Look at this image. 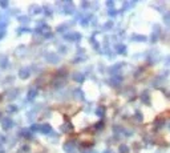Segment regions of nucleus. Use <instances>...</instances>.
Masks as SVG:
<instances>
[{
  "instance_id": "f257e3e1",
  "label": "nucleus",
  "mask_w": 170,
  "mask_h": 153,
  "mask_svg": "<svg viewBox=\"0 0 170 153\" xmlns=\"http://www.w3.org/2000/svg\"><path fill=\"white\" fill-rule=\"evenodd\" d=\"M64 39L68 40V42H78L81 39V35L77 34V32H72V34L64 35Z\"/></svg>"
},
{
  "instance_id": "f03ea898",
  "label": "nucleus",
  "mask_w": 170,
  "mask_h": 153,
  "mask_svg": "<svg viewBox=\"0 0 170 153\" xmlns=\"http://www.w3.org/2000/svg\"><path fill=\"white\" fill-rule=\"evenodd\" d=\"M45 60L48 63H51V64H56V63H59V60H60V57L57 56L56 53H53V52H51V53H48L45 56Z\"/></svg>"
},
{
  "instance_id": "7ed1b4c3",
  "label": "nucleus",
  "mask_w": 170,
  "mask_h": 153,
  "mask_svg": "<svg viewBox=\"0 0 170 153\" xmlns=\"http://www.w3.org/2000/svg\"><path fill=\"white\" fill-rule=\"evenodd\" d=\"M1 125H3V128H4L5 130L11 129L12 125H13L12 119H11V117H4V119H1Z\"/></svg>"
},
{
  "instance_id": "20e7f679",
  "label": "nucleus",
  "mask_w": 170,
  "mask_h": 153,
  "mask_svg": "<svg viewBox=\"0 0 170 153\" xmlns=\"http://www.w3.org/2000/svg\"><path fill=\"white\" fill-rule=\"evenodd\" d=\"M29 75H31V68H21L20 71H19V76H20V79H23V80H25V79L29 77Z\"/></svg>"
},
{
  "instance_id": "39448f33",
  "label": "nucleus",
  "mask_w": 170,
  "mask_h": 153,
  "mask_svg": "<svg viewBox=\"0 0 170 153\" xmlns=\"http://www.w3.org/2000/svg\"><path fill=\"white\" fill-rule=\"evenodd\" d=\"M19 135L23 136L24 138H28V140H32V138H33V133H32L29 129H21L20 132H19Z\"/></svg>"
},
{
  "instance_id": "423d86ee",
  "label": "nucleus",
  "mask_w": 170,
  "mask_h": 153,
  "mask_svg": "<svg viewBox=\"0 0 170 153\" xmlns=\"http://www.w3.org/2000/svg\"><path fill=\"white\" fill-rule=\"evenodd\" d=\"M39 132L41 133H45V135H48V133L52 132V127L49 124H43V125H39Z\"/></svg>"
},
{
  "instance_id": "0eeeda50",
  "label": "nucleus",
  "mask_w": 170,
  "mask_h": 153,
  "mask_svg": "<svg viewBox=\"0 0 170 153\" xmlns=\"http://www.w3.org/2000/svg\"><path fill=\"white\" fill-rule=\"evenodd\" d=\"M73 146H75V144L72 141H68V143L64 144V151L67 153H75V148Z\"/></svg>"
},
{
  "instance_id": "6e6552de",
  "label": "nucleus",
  "mask_w": 170,
  "mask_h": 153,
  "mask_svg": "<svg viewBox=\"0 0 170 153\" xmlns=\"http://www.w3.org/2000/svg\"><path fill=\"white\" fill-rule=\"evenodd\" d=\"M61 129H62V132H64V133H69V132H72V130H73V127H72V124H70L69 121H67L64 125H62Z\"/></svg>"
},
{
  "instance_id": "1a4fd4ad",
  "label": "nucleus",
  "mask_w": 170,
  "mask_h": 153,
  "mask_svg": "<svg viewBox=\"0 0 170 153\" xmlns=\"http://www.w3.org/2000/svg\"><path fill=\"white\" fill-rule=\"evenodd\" d=\"M36 96H37V89L36 88H31V89H29V91H28V100H29V101L33 100Z\"/></svg>"
},
{
  "instance_id": "9d476101",
  "label": "nucleus",
  "mask_w": 170,
  "mask_h": 153,
  "mask_svg": "<svg viewBox=\"0 0 170 153\" xmlns=\"http://www.w3.org/2000/svg\"><path fill=\"white\" fill-rule=\"evenodd\" d=\"M8 67V57L7 56H3L1 59H0V68H7Z\"/></svg>"
},
{
  "instance_id": "9b49d317",
  "label": "nucleus",
  "mask_w": 170,
  "mask_h": 153,
  "mask_svg": "<svg viewBox=\"0 0 170 153\" xmlns=\"http://www.w3.org/2000/svg\"><path fill=\"white\" fill-rule=\"evenodd\" d=\"M73 80H76V81H78V83H81V81H84V76L80 75V73H75V75H73Z\"/></svg>"
},
{
  "instance_id": "f8f14e48",
  "label": "nucleus",
  "mask_w": 170,
  "mask_h": 153,
  "mask_svg": "<svg viewBox=\"0 0 170 153\" xmlns=\"http://www.w3.org/2000/svg\"><path fill=\"white\" fill-rule=\"evenodd\" d=\"M43 13H45L46 16H51L52 13H53V11H52L49 7H43Z\"/></svg>"
},
{
  "instance_id": "ddd939ff",
  "label": "nucleus",
  "mask_w": 170,
  "mask_h": 153,
  "mask_svg": "<svg viewBox=\"0 0 170 153\" xmlns=\"http://www.w3.org/2000/svg\"><path fill=\"white\" fill-rule=\"evenodd\" d=\"M19 21L23 23V24H27L29 21V17H28V16H19Z\"/></svg>"
},
{
  "instance_id": "4468645a",
  "label": "nucleus",
  "mask_w": 170,
  "mask_h": 153,
  "mask_svg": "<svg viewBox=\"0 0 170 153\" xmlns=\"http://www.w3.org/2000/svg\"><path fill=\"white\" fill-rule=\"evenodd\" d=\"M25 32H31V29L25 28V27H23V28H21V27H20V28H17V34L19 35H20V34H25Z\"/></svg>"
},
{
  "instance_id": "2eb2a0df",
  "label": "nucleus",
  "mask_w": 170,
  "mask_h": 153,
  "mask_svg": "<svg viewBox=\"0 0 170 153\" xmlns=\"http://www.w3.org/2000/svg\"><path fill=\"white\" fill-rule=\"evenodd\" d=\"M29 130H31V132H39V125H37V124H32L31 128H29Z\"/></svg>"
},
{
  "instance_id": "dca6fc26",
  "label": "nucleus",
  "mask_w": 170,
  "mask_h": 153,
  "mask_svg": "<svg viewBox=\"0 0 170 153\" xmlns=\"http://www.w3.org/2000/svg\"><path fill=\"white\" fill-rule=\"evenodd\" d=\"M7 111H8V112H16V111H17V106H15L13 104H11V105H8Z\"/></svg>"
},
{
  "instance_id": "f3484780",
  "label": "nucleus",
  "mask_w": 170,
  "mask_h": 153,
  "mask_svg": "<svg viewBox=\"0 0 170 153\" xmlns=\"http://www.w3.org/2000/svg\"><path fill=\"white\" fill-rule=\"evenodd\" d=\"M65 29H67V26H65V24H61V26L57 27V32H64Z\"/></svg>"
},
{
  "instance_id": "a211bd4d",
  "label": "nucleus",
  "mask_w": 170,
  "mask_h": 153,
  "mask_svg": "<svg viewBox=\"0 0 170 153\" xmlns=\"http://www.w3.org/2000/svg\"><path fill=\"white\" fill-rule=\"evenodd\" d=\"M5 36V28H0V39Z\"/></svg>"
},
{
  "instance_id": "6ab92c4d",
  "label": "nucleus",
  "mask_w": 170,
  "mask_h": 153,
  "mask_svg": "<svg viewBox=\"0 0 170 153\" xmlns=\"http://www.w3.org/2000/svg\"><path fill=\"white\" fill-rule=\"evenodd\" d=\"M0 5H1L3 8H8V5H9V3H8V1H0Z\"/></svg>"
},
{
  "instance_id": "aec40b11",
  "label": "nucleus",
  "mask_w": 170,
  "mask_h": 153,
  "mask_svg": "<svg viewBox=\"0 0 170 153\" xmlns=\"http://www.w3.org/2000/svg\"><path fill=\"white\" fill-rule=\"evenodd\" d=\"M96 112H97V113L100 114V116H102V114H104V108H102V106H100V108H98Z\"/></svg>"
},
{
  "instance_id": "412c9836",
  "label": "nucleus",
  "mask_w": 170,
  "mask_h": 153,
  "mask_svg": "<svg viewBox=\"0 0 170 153\" xmlns=\"http://www.w3.org/2000/svg\"><path fill=\"white\" fill-rule=\"evenodd\" d=\"M120 151H121V153H126L128 149H126V146H121V149H120Z\"/></svg>"
},
{
  "instance_id": "4be33fe9",
  "label": "nucleus",
  "mask_w": 170,
  "mask_h": 153,
  "mask_svg": "<svg viewBox=\"0 0 170 153\" xmlns=\"http://www.w3.org/2000/svg\"><path fill=\"white\" fill-rule=\"evenodd\" d=\"M59 50L61 51V53H65V51H67V48H65V47H60Z\"/></svg>"
},
{
  "instance_id": "5701e85b",
  "label": "nucleus",
  "mask_w": 170,
  "mask_h": 153,
  "mask_svg": "<svg viewBox=\"0 0 170 153\" xmlns=\"http://www.w3.org/2000/svg\"><path fill=\"white\" fill-rule=\"evenodd\" d=\"M28 148H29L28 145H24L23 146V152H28Z\"/></svg>"
}]
</instances>
